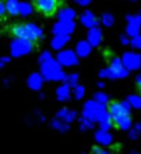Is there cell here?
<instances>
[{
    "mask_svg": "<svg viewBox=\"0 0 141 154\" xmlns=\"http://www.w3.org/2000/svg\"><path fill=\"white\" fill-rule=\"evenodd\" d=\"M108 116L111 124H114L118 130H127L130 127V109L126 103L112 100L108 103Z\"/></svg>",
    "mask_w": 141,
    "mask_h": 154,
    "instance_id": "cell-1",
    "label": "cell"
},
{
    "mask_svg": "<svg viewBox=\"0 0 141 154\" xmlns=\"http://www.w3.org/2000/svg\"><path fill=\"white\" fill-rule=\"evenodd\" d=\"M8 32L14 38L27 41L30 44H37V42H40L43 39V30L38 26L32 24V23H24V21L14 23V24L9 26Z\"/></svg>",
    "mask_w": 141,
    "mask_h": 154,
    "instance_id": "cell-2",
    "label": "cell"
},
{
    "mask_svg": "<svg viewBox=\"0 0 141 154\" xmlns=\"http://www.w3.org/2000/svg\"><path fill=\"white\" fill-rule=\"evenodd\" d=\"M62 2L61 0H34V8L44 17H53L61 9Z\"/></svg>",
    "mask_w": 141,
    "mask_h": 154,
    "instance_id": "cell-3",
    "label": "cell"
},
{
    "mask_svg": "<svg viewBox=\"0 0 141 154\" xmlns=\"http://www.w3.org/2000/svg\"><path fill=\"white\" fill-rule=\"evenodd\" d=\"M6 11H8V15H12V14L18 12V9H17V0H6Z\"/></svg>",
    "mask_w": 141,
    "mask_h": 154,
    "instance_id": "cell-4",
    "label": "cell"
},
{
    "mask_svg": "<svg viewBox=\"0 0 141 154\" xmlns=\"http://www.w3.org/2000/svg\"><path fill=\"white\" fill-rule=\"evenodd\" d=\"M8 17V11H6V0H0V21L5 20Z\"/></svg>",
    "mask_w": 141,
    "mask_h": 154,
    "instance_id": "cell-5",
    "label": "cell"
},
{
    "mask_svg": "<svg viewBox=\"0 0 141 154\" xmlns=\"http://www.w3.org/2000/svg\"><path fill=\"white\" fill-rule=\"evenodd\" d=\"M91 154H112L109 149L103 148V146H93L91 148Z\"/></svg>",
    "mask_w": 141,
    "mask_h": 154,
    "instance_id": "cell-6",
    "label": "cell"
}]
</instances>
